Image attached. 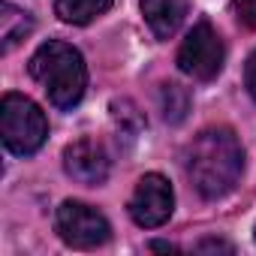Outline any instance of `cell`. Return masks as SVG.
<instances>
[{
	"label": "cell",
	"mask_w": 256,
	"mask_h": 256,
	"mask_svg": "<svg viewBox=\"0 0 256 256\" xmlns=\"http://www.w3.org/2000/svg\"><path fill=\"white\" fill-rule=\"evenodd\" d=\"M241 169H244L241 142L226 126H211V130L199 133L184 151V172L205 199L226 196L238 184Z\"/></svg>",
	"instance_id": "6da1fadb"
},
{
	"label": "cell",
	"mask_w": 256,
	"mask_h": 256,
	"mask_svg": "<svg viewBox=\"0 0 256 256\" xmlns=\"http://www.w3.org/2000/svg\"><path fill=\"white\" fill-rule=\"evenodd\" d=\"M30 76L42 84V90L48 94L52 106L70 112L72 106H78V100L84 96L88 88V70L84 60L78 54V48L60 42V40H48L42 42L30 64H28Z\"/></svg>",
	"instance_id": "7a4b0ae2"
},
{
	"label": "cell",
	"mask_w": 256,
	"mask_h": 256,
	"mask_svg": "<svg viewBox=\"0 0 256 256\" xmlns=\"http://www.w3.org/2000/svg\"><path fill=\"white\" fill-rule=\"evenodd\" d=\"M0 136L12 154L28 157L42 148L48 136V120L34 100L22 94H6L0 102Z\"/></svg>",
	"instance_id": "3957f363"
},
{
	"label": "cell",
	"mask_w": 256,
	"mask_h": 256,
	"mask_svg": "<svg viewBox=\"0 0 256 256\" xmlns=\"http://www.w3.org/2000/svg\"><path fill=\"white\" fill-rule=\"evenodd\" d=\"M178 70L196 82H211L223 70V40L208 22H199L181 42Z\"/></svg>",
	"instance_id": "277c9868"
},
{
	"label": "cell",
	"mask_w": 256,
	"mask_h": 256,
	"mask_svg": "<svg viewBox=\"0 0 256 256\" xmlns=\"http://www.w3.org/2000/svg\"><path fill=\"white\" fill-rule=\"evenodd\" d=\"M54 229L76 250H94V247L106 244L108 241V232H112L108 229V220L96 208H90L84 202H72V199L58 208Z\"/></svg>",
	"instance_id": "5b68a950"
},
{
	"label": "cell",
	"mask_w": 256,
	"mask_h": 256,
	"mask_svg": "<svg viewBox=\"0 0 256 256\" xmlns=\"http://www.w3.org/2000/svg\"><path fill=\"white\" fill-rule=\"evenodd\" d=\"M172 205H175V196L169 181L163 175H145L130 196V217L139 226L154 229L172 217Z\"/></svg>",
	"instance_id": "8992f818"
},
{
	"label": "cell",
	"mask_w": 256,
	"mask_h": 256,
	"mask_svg": "<svg viewBox=\"0 0 256 256\" xmlns=\"http://www.w3.org/2000/svg\"><path fill=\"white\" fill-rule=\"evenodd\" d=\"M64 169L78 184L94 187V184H102L108 178V157H106V151H102L100 142H94V139H76L64 151Z\"/></svg>",
	"instance_id": "52a82bcc"
},
{
	"label": "cell",
	"mask_w": 256,
	"mask_h": 256,
	"mask_svg": "<svg viewBox=\"0 0 256 256\" xmlns=\"http://www.w3.org/2000/svg\"><path fill=\"white\" fill-rule=\"evenodd\" d=\"M187 10H190V0H142V16L157 40L175 36Z\"/></svg>",
	"instance_id": "ba28073f"
},
{
	"label": "cell",
	"mask_w": 256,
	"mask_h": 256,
	"mask_svg": "<svg viewBox=\"0 0 256 256\" xmlns=\"http://www.w3.org/2000/svg\"><path fill=\"white\" fill-rule=\"evenodd\" d=\"M34 30V18L10 4L0 6V52L10 54L28 34Z\"/></svg>",
	"instance_id": "9c48e42d"
},
{
	"label": "cell",
	"mask_w": 256,
	"mask_h": 256,
	"mask_svg": "<svg viewBox=\"0 0 256 256\" xmlns=\"http://www.w3.org/2000/svg\"><path fill=\"white\" fill-rule=\"evenodd\" d=\"M112 6V0H54V12L66 24H88Z\"/></svg>",
	"instance_id": "30bf717a"
},
{
	"label": "cell",
	"mask_w": 256,
	"mask_h": 256,
	"mask_svg": "<svg viewBox=\"0 0 256 256\" xmlns=\"http://www.w3.org/2000/svg\"><path fill=\"white\" fill-rule=\"evenodd\" d=\"M160 108H163V118L169 124H181L190 112V90L175 84V82L163 84L160 88Z\"/></svg>",
	"instance_id": "8fae6325"
},
{
	"label": "cell",
	"mask_w": 256,
	"mask_h": 256,
	"mask_svg": "<svg viewBox=\"0 0 256 256\" xmlns=\"http://www.w3.org/2000/svg\"><path fill=\"white\" fill-rule=\"evenodd\" d=\"M235 12L244 24L256 28V0H235Z\"/></svg>",
	"instance_id": "7c38bea8"
},
{
	"label": "cell",
	"mask_w": 256,
	"mask_h": 256,
	"mask_svg": "<svg viewBox=\"0 0 256 256\" xmlns=\"http://www.w3.org/2000/svg\"><path fill=\"white\" fill-rule=\"evenodd\" d=\"M235 247L229 241H220V238H205L196 244V253H232Z\"/></svg>",
	"instance_id": "4fadbf2b"
},
{
	"label": "cell",
	"mask_w": 256,
	"mask_h": 256,
	"mask_svg": "<svg viewBox=\"0 0 256 256\" xmlns=\"http://www.w3.org/2000/svg\"><path fill=\"white\" fill-rule=\"evenodd\" d=\"M247 90H250L253 100H256V52H253L250 60H247Z\"/></svg>",
	"instance_id": "5bb4252c"
},
{
	"label": "cell",
	"mask_w": 256,
	"mask_h": 256,
	"mask_svg": "<svg viewBox=\"0 0 256 256\" xmlns=\"http://www.w3.org/2000/svg\"><path fill=\"white\" fill-rule=\"evenodd\" d=\"M151 250H178V247H175V244H166V241H154Z\"/></svg>",
	"instance_id": "9a60e30c"
}]
</instances>
